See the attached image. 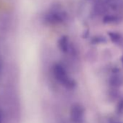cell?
I'll return each mask as SVG.
<instances>
[{"label": "cell", "instance_id": "5b68a950", "mask_svg": "<svg viewBox=\"0 0 123 123\" xmlns=\"http://www.w3.org/2000/svg\"><path fill=\"white\" fill-rule=\"evenodd\" d=\"M117 22H118L117 18L114 16H106L104 18V23H114Z\"/></svg>", "mask_w": 123, "mask_h": 123}, {"label": "cell", "instance_id": "277c9868", "mask_svg": "<svg viewBox=\"0 0 123 123\" xmlns=\"http://www.w3.org/2000/svg\"><path fill=\"white\" fill-rule=\"evenodd\" d=\"M110 39L111 40V41L118 46H122V43H123V37L121 34L118 33H115V32H109L108 33Z\"/></svg>", "mask_w": 123, "mask_h": 123}, {"label": "cell", "instance_id": "6da1fadb", "mask_svg": "<svg viewBox=\"0 0 123 123\" xmlns=\"http://www.w3.org/2000/svg\"><path fill=\"white\" fill-rule=\"evenodd\" d=\"M52 73L54 78L61 83L67 86H72L74 84L73 80L69 76L65 68L60 64H54L52 67Z\"/></svg>", "mask_w": 123, "mask_h": 123}, {"label": "cell", "instance_id": "ba28073f", "mask_svg": "<svg viewBox=\"0 0 123 123\" xmlns=\"http://www.w3.org/2000/svg\"><path fill=\"white\" fill-rule=\"evenodd\" d=\"M0 123H1V119H0Z\"/></svg>", "mask_w": 123, "mask_h": 123}, {"label": "cell", "instance_id": "7a4b0ae2", "mask_svg": "<svg viewBox=\"0 0 123 123\" xmlns=\"http://www.w3.org/2000/svg\"><path fill=\"white\" fill-rule=\"evenodd\" d=\"M57 12H51L48 13L46 16V20L49 23L58 25L59 23H63L64 18L62 16V14L56 13Z\"/></svg>", "mask_w": 123, "mask_h": 123}, {"label": "cell", "instance_id": "52a82bcc", "mask_svg": "<svg viewBox=\"0 0 123 123\" xmlns=\"http://www.w3.org/2000/svg\"><path fill=\"white\" fill-rule=\"evenodd\" d=\"M121 62H122V65H123V56L121 57Z\"/></svg>", "mask_w": 123, "mask_h": 123}, {"label": "cell", "instance_id": "8992f818", "mask_svg": "<svg viewBox=\"0 0 123 123\" xmlns=\"http://www.w3.org/2000/svg\"><path fill=\"white\" fill-rule=\"evenodd\" d=\"M1 71H2V60L0 59V74H1Z\"/></svg>", "mask_w": 123, "mask_h": 123}, {"label": "cell", "instance_id": "3957f363", "mask_svg": "<svg viewBox=\"0 0 123 123\" xmlns=\"http://www.w3.org/2000/svg\"><path fill=\"white\" fill-rule=\"evenodd\" d=\"M69 38L67 36H62L57 42V46L59 51L62 53H67L69 51L70 48V43H69Z\"/></svg>", "mask_w": 123, "mask_h": 123}]
</instances>
